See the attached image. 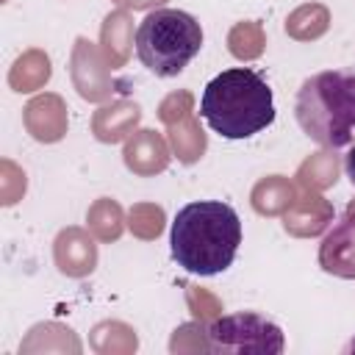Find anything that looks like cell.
I'll list each match as a JSON object with an SVG mask.
<instances>
[{"mask_svg": "<svg viewBox=\"0 0 355 355\" xmlns=\"http://www.w3.org/2000/svg\"><path fill=\"white\" fill-rule=\"evenodd\" d=\"M263 44H266V39H263V31L258 22H239V25H233V31L227 36L230 53L241 61L258 58L263 53Z\"/></svg>", "mask_w": 355, "mask_h": 355, "instance_id": "obj_20", "label": "cell"}, {"mask_svg": "<svg viewBox=\"0 0 355 355\" xmlns=\"http://www.w3.org/2000/svg\"><path fill=\"white\" fill-rule=\"evenodd\" d=\"M50 80V58L42 50H28L19 55L8 72V83L14 92H36Z\"/></svg>", "mask_w": 355, "mask_h": 355, "instance_id": "obj_14", "label": "cell"}, {"mask_svg": "<svg viewBox=\"0 0 355 355\" xmlns=\"http://www.w3.org/2000/svg\"><path fill=\"white\" fill-rule=\"evenodd\" d=\"M297 180L305 189H327V186H333L338 180V155L330 147H324L322 153H313L297 169Z\"/></svg>", "mask_w": 355, "mask_h": 355, "instance_id": "obj_18", "label": "cell"}, {"mask_svg": "<svg viewBox=\"0 0 355 355\" xmlns=\"http://www.w3.org/2000/svg\"><path fill=\"white\" fill-rule=\"evenodd\" d=\"M172 258L180 269L211 277L225 272L241 244V219L222 200H197L178 211L169 233Z\"/></svg>", "mask_w": 355, "mask_h": 355, "instance_id": "obj_1", "label": "cell"}, {"mask_svg": "<svg viewBox=\"0 0 355 355\" xmlns=\"http://www.w3.org/2000/svg\"><path fill=\"white\" fill-rule=\"evenodd\" d=\"M294 116L308 139L338 150L355 139V69H327L302 80Z\"/></svg>", "mask_w": 355, "mask_h": 355, "instance_id": "obj_3", "label": "cell"}, {"mask_svg": "<svg viewBox=\"0 0 355 355\" xmlns=\"http://www.w3.org/2000/svg\"><path fill=\"white\" fill-rule=\"evenodd\" d=\"M208 336V349L222 352V355H241V352H263V355H280L286 341L283 330L252 311L241 313H227L211 322L205 330Z\"/></svg>", "mask_w": 355, "mask_h": 355, "instance_id": "obj_5", "label": "cell"}, {"mask_svg": "<svg viewBox=\"0 0 355 355\" xmlns=\"http://www.w3.org/2000/svg\"><path fill=\"white\" fill-rule=\"evenodd\" d=\"M189 111H191V94H189V92H175V94H169V97L161 103L158 116L169 125V122L180 119V116L189 114Z\"/></svg>", "mask_w": 355, "mask_h": 355, "instance_id": "obj_22", "label": "cell"}, {"mask_svg": "<svg viewBox=\"0 0 355 355\" xmlns=\"http://www.w3.org/2000/svg\"><path fill=\"white\" fill-rule=\"evenodd\" d=\"M89 230L100 239V241H116L122 236V208L116 200L111 197H100L89 214H86Z\"/></svg>", "mask_w": 355, "mask_h": 355, "instance_id": "obj_19", "label": "cell"}, {"mask_svg": "<svg viewBox=\"0 0 355 355\" xmlns=\"http://www.w3.org/2000/svg\"><path fill=\"white\" fill-rule=\"evenodd\" d=\"M347 352H355V338L349 341V347H347Z\"/></svg>", "mask_w": 355, "mask_h": 355, "instance_id": "obj_25", "label": "cell"}, {"mask_svg": "<svg viewBox=\"0 0 355 355\" xmlns=\"http://www.w3.org/2000/svg\"><path fill=\"white\" fill-rule=\"evenodd\" d=\"M327 25H330V11L322 3H305L288 14L286 33L300 42H311V39H319L327 31Z\"/></svg>", "mask_w": 355, "mask_h": 355, "instance_id": "obj_16", "label": "cell"}, {"mask_svg": "<svg viewBox=\"0 0 355 355\" xmlns=\"http://www.w3.org/2000/svg\"><path fill=\"white\" fill-rule=\"evenodd\" d=\"M291 202H294V186L283 175H269L258 180L252 189V208L263 216L286 214Z\"/></svg>", "mask_w": 355, "mask_h": 355, "instance_id": "obj_13", "label": "cell"}, {"mask_svg": "<svg viewBox=\"0 0 355 355\" xmlns=\"http://www.w3.org/2000/svg\"><path fill=\"white\" fill-rule=\"evenodd\" d=\"M114 3H119L125 8H150V6H158L164 0H114Z\"/></svg>", "mask_w": 355, "mask_h": 355, "instance_id": "obj_23", "label": "cell"}, {"mask_svg": "<svg viewBox=\"0 0 355 355\" xmlns=\"http://www.w3.org/2000/svg\"><path fill=\"white\" fill-rule=\"evenodd\" d=\"M330 219H333L330 202L319 194H311V189H308V194L294 197V202L283 214V225L294 236H316L327 227Z\"/></svg>", "mask_w": 355, "mask_h": 355, "instance_id": "obj_11", "label": "cell"}, {"mask_svg": "<svg viewBox=\"0 0 355 355\" xmlns=\"http://www.w3.org/2000/svg\"><path fill=\"white\" fill-rule=\"evenodd\" d=\"M133 36V22L125 11H111L103 22V50L108 67H122L128 61V47Z\"/></svg>", "mask_w": 355, "mask_h": 355, "instance_id": "obj_15", "label": "cell"}, {"mask_svg": "<svg viewBox=\"0 0 355 355\" xmlns=\"http://www.w3.org/2000/svg\"><path fill=\"white\" fill-rule=\"evenodd\" d=\"M200 116L225 139H250L275 122L272 89L250 67L225 69L208 80L200 97Z\"/></svg>", "mask_w": 355, "mask_h": 355, "instance_id": "obj_2", "label": "cell"}, {"mask_svg": "<svg viewBox=\"0 0 355 355\" xmlns=\"http://www.w3.org/2000/svg\"><path fill=\"white\" fill-rule=\"evenodd\" d=\"M55 263L69 277H86L97 263V244L80 227H67L55 236Z\"/></svg>", "mask_w": 355, "mask_h": 355, "instance_id": "obj_8", "label": "cell"}, {"mask_svg": "<svg viewBox=\"0 0 355 355\" xmlns=\"http://www.w3.org/2000/svg\"><path fill=\"white\" fill-rule=\"evenodd\" d=\"M319 263L338 277H355V200L347 205L341 222L324 236L319 247Z\"/></svg>", "mask_w": 355, "mask_h": 355, "instance_id": "obj_6", "label": "cell"}, {"mask_svg": "<svg viewBox=\"0 0 355 355\" xmlns=\"http://www.w3.org/2000/svg\"><path fill=\"white\" fill-rule=\"evenodd\" d=\"M128 225L139 239H158V233L164 230V211L153 202H139L130 208Z\"/></svg>", "mask_w": 355, "mask_h": 355, "instance_id": "obj_21", "label": "cell"}, {"mask_svg": "<svg viewBox=\"0 0 355 355\" xmlns=\"http://www.w3.org/2000/svg\"><path fill=\"white\" fill-rule=\"evenodd\" d=\"M344 169H347V178H349V183L355 186V144L349 147V153H347V158H344Z\"/></svg>", "mask_w": 355, "mask_h": 355, "instance_id": "obj_24", "label": "cell"}, {"mask_svg": "<svg viewBox=\"0 0 355 355\" xmlns=\"http://www.w3.org/2000/svg\"><path fill=\"white\" fill-rule=\"evenodd\" d=\"M25 128L36 141L53 144L67 133V105L58 94H39L25 105Z\"/></svg>", "mask_w": 355, "mask_h": 355, "instance_id": "obj_9", "label": "cell"}, {"mask_svg": "<svg viewBox=\"0 0 355 355\" xmlns=\"http://www.w3.org/2000/svg\"><path fill=\"white\" fill-rule=\"evenodd\" d=\"M141 119V108L136 103H128V100H119V103H111L105 108H100L92 119V130L100 141H119L125 139L133 125Z\"/></svg>", "mask_w": 355, "mask_h": 355, "instance_id": "obj_12", "label": "cell"}, {"mask_svg": "<svg viewBox=\"0 0 355 355\" xmlns=\"http://www.w3.org/2000/svg\"><path fill=\"white\" fill-rule=\"evenodd\" d=\"M166 128H169L172 147H175V153H178V158H180L183 164H194V161L205 153V136H202L200 125L194 122L191 111H189V114H183L180 119L169 122Z\"/></svg>", "mask_w": 355, "mask_h": 355, "instance_id": "obj_17", "label": "cell"}, {"mask_svg": "<svg viewBox=\"0 0 355 355\" xmlns=\"http://www.w3.org/2000/svg\"><path fill=\"white\" fill-rule=\"evenodd\" d=\"M105 64L97 53V47L92 42H86L83 36L75 42V50H72V80L80 92V97L97 103V100H105L111 94V83L105 78Z\"/></svg>", "mask_w": 355, "mask_h": 355, "instance_id": "obj_7", "label": "cell"}, {"mask_svg": "<svg viewBox=\"0 0 355 355\" xmlns=\"http://www.w3.org/2000/svg\"><path fill=\"white\" fill-rule=\"evenodd\" d=\"M125 166L141 178H150L155 172H164L169 164V150L161 133L155 130H139L133 139L125 144Z\"/></svg>", "mask_w": 355, "mask_h": 355, "instance_id": "obj_10", "label": "cell"}, {"mask_svg": "<svg viewBox=\"0 0 355 355\" xmlns=\"http://www.w3.org/2000/svg\"><path fill=\"white\" fill-rule=\"evenodd\" d=\"M202 47L200 22L178 8H155L136 28L139 61L158 78H175Z\"/></svg>", "mask_w": 355, "mask_h": 355, "instance_id": "obj_4", "label": "cell"}]
</instances>
